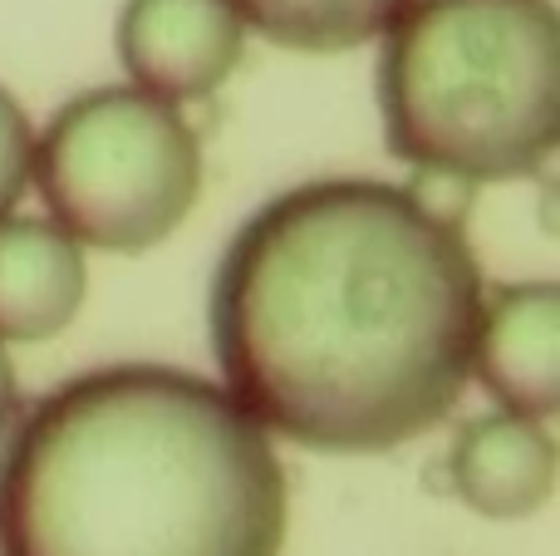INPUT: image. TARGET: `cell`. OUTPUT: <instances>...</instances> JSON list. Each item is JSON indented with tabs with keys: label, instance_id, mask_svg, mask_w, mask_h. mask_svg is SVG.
<instances>
[{
	"label": "cell",
	"instance_id": "cell-5",
	"mask_svg": "<svg viewBox=\"0 0 560 556\" xmlns=\"http://www.w3.org/2000/svg\"><path fill=\"white\" fill-rule=\"evenodd\" d=\"M114 49L128 84L192 104L212 99L246 55V20L232 0H124Z\"/></svg>",
	"mask_w": 560,
	"mask_h": 556
},
{
	"label": "cell",
	"instance_id": "cell-2",
	"mask_svg": "<svg viewBox=\"0 0 560 556\" xmlns=\"http://www.w3.org/2000/svg\"><path fill=\"white\" fill-rule=\"evenodd\" d=\"M276 443L222 384L173 364H104L5 429V556H280Z\"/></svg>",
	"mask_w": 560,
	"mask_h": 556
},
{
	"label": "cell",
	"instance_id": "cell-10",
	"mask_svg": "<svg viewBox=\"0 0 560 556\" xmlns=\"http://www.w3.org/2000/svg\"><path fill=\"white\" fill-rule=\"evenodd\" d=\"M477 187L467 173H453V167H413L404 183L408 202L438 227H453V232H467V217L477 207Z\"/></svg>",
	"mask_w": 560,
	"mask_h": 556
},
{
	"label": "cell",
	"instance_id": "cell-8",
	"mask_svg": "<svg viewBox=\"0 0 560 556\" xmlns=\"http://www.w3.org/2000/svg\"><path fill=\"white\" fill-rule=\"evenodd\" d=\"M447 478L457 498L482 518H532L556 488V439L541 429V419H522L506 409L467 419L457 429Z\"/></svg>",
	"mask_w": 560,
	"mask_h": 556
},
{
	"label": "cell",
	"instance_id": "cell-4",
	"mask_svg": "<svg viewBox=\"0 0 560 556\" xmlns=\"http://www.w3.org/2000/svg\"><path fill=\"white\" fill-rule=\"evenodd\" d=\"M30 183L49 222L89 252L163 246L202 197V143L183 104L138 84L84 89L35 134Z\"/></svg>",
	"mask_w": 560,
	"mask_h": 556
},
{
	"label": "cell",
	"instance_id": "cell-3",
	"mask_svg": "<svg viewBox=\"0 0 560 556\" xmlns=\"http://www.w3.org/2000/svg\"><path fill=\"white\" fill-rule=\"evenodd\" d=\"M374 89L398 163L532 177L560 143V15L551 0H404Z\"/></svg>",
	"mask_w": 560,
	"mask_h": 556
},
{
	"label": "cell",
	"instance_id": "cell-1",
	"mask_svg": "<svg viewBox=\"0 0 560 556\" xmlns=\"http://www.w3.org/2000/svg\"><path fill=\"white\" fill-rule=\"evenodd\" d=\"M482 266L398 183L319 177L261 202L212 276L222 390L285 443L388 453L472 380Z\"/></svg>",
	"mask_w": 560,
	"mask_h": 556
},
{
	"label": "cell",
	"instance_id": "cell-12",
	"mask_svg": "<svg viewBox=\"0 0 560 556\" xmlns=\"http://www.w3.org/2000/svg\"><path fill=\"white\" fill-rule=\"evenodd\" d=\"M15 414H20V380H15V364H10L5 345H0V439L15 424Z\"/></svg>",
	"mask_w": 560,
	"mask_h": 556
},
{
	"label": "cell",
	"instance_id": "cell-11",
	"mask_svg": "<svg viewBox=\"0 0 560 556\" xmlns=\"http://www.w3.org/2000/svg\"><path fill=\"white\" fill-rule=\"evenodd\" d=\"M30 153H35V128H30L20 99L0 84V217L20 207L30 187Z\"/></svg>",
	"mask_w": 560,
	"mask_h": 556
},
{
	"label": "cell",
	"instance_id": "cell-6",
	"mask_svg": "<svg viewBox=\"0 0 560 556\" xmlns=\"http://www.w3.org/2000/svg\"><path fill=\"white\" fill-rule=\"evenodd\" d=\"M472 380L522 419L560 409V286L522 281L482 296L472 340Z\"/></svg>",
	"mask_w": 560,
	"mask_h": 556
},
{
	"label": "cell",
	"instance_id": "cell-9",
	"mask_svg": "<svg viewBox=\"0 0 560 556\" xmlns=\"http://www.w3.org/2000/svg\"><path fill=\"white\" fill-rule=\"evenodd\" d=\"M246 30L300 55H345L384 35L404 0H232Z\"/></svg>",
	"mask_w": 560,
	"mask_h": 556
},
{
	"label": "cell",
	"instance_id": "cell-13",
	"mask_svg": "<svg viewBox=\"0 0 560 556\" xmlns=\"http://www.w3.org/2000/svg\"><path fill=\"white\" fill-rule=\"evenodd\" d=\"M0 556H5V552H0Z\"/></svg>",
	"mask_w": 560,
	"mask_h": 556
},
{
	"label": "cell",
	"instance_id": "cell-7",
	"mask_svg": "<svg viewBox=\"0 0 560 556\" xmlns=\"http://www.w3.org/2000/svg\"><path fill=\"white\" fill-rule=\"evenodd\" d=\"M89 291L84 246L49 217H0V345L69 331Z\"/></svg>",
	"mask_w": 560,
	"mask_h": 556
}]
</instances>
